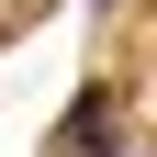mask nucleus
<instances>
[{
	"label": "nucleus",
	"mask_w": 157,
	"mask_h": 157,
	"mask_svg": "<svg viewBox=\"0 0 157 157\" xmlns=\"http://www.w3.org/2000/svg\"><path fill=\"white\" fill-rule=\"evenodd\" d=\"M67 146H78V157H112V146H124V101H112V90H78V112H67Z\"/></svg>",
	"instance_id": "f257e3e1"
}]
</instances>
